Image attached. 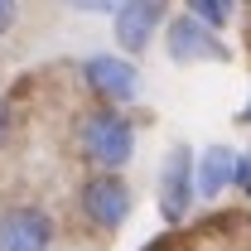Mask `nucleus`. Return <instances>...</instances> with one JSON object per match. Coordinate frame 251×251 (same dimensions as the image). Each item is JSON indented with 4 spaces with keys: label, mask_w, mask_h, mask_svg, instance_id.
Wrapping results in <instances>:
<instances>
[{
    "label": "nucleus",
    "mask_w": 251,
    "mask_h": 251,
    "mask_svg": "<svg viewBox=\"0 0 251 251\" xmlns=\"http://www.w3.org/2000/svg\"><path fill=\"white\" fill-rule=\"evenodd\" d=\"M73 10H87V15H116L121 0H68Z\"/></svg>",
    "instance_id": "obj_10"
},
{
    "label": "nucleus",
    "mask_w": 251,
    "mask_h": 251,
    "mask_svg": "<svg viewBox=\"0 0 251 251\" xmlns=\"http://www.w3.org/2000/svg\"><path fill=\"white\" fill-rule=\"evenodd\" d=\"M193 193H198V164L188 155V145H174L164 169H159V218L169 222H184L188 208H193Z\"/></svg>",
    "instance_id": "obj_4"
},
{
    "label": "nucleus",
    "mask_w": 251,
    "mask_h": 251,
    "mask_svg": "<svg viewBox=\"0 0 251 251\" xmlns=\"http://www.w3.org/2000/svg\"><path fill=\"white\" fill-rule=\"evenodd\" d=\"M77 208L97 232H116V227H126L135 198H130V184L121 179V169H97L77 193Z\"/></svg>",
    "instance_id": "obj_2"
},
{
    "label": "nucleus",
    "mask_w": 251,
    "mask_h": 251,
    "mask_svg": "<svg viewBox=\"0 0 251 251\" xmlns=\"http://www.w3.org/2000/svg\"><path fill=\"white\" fill-rule=\"evenodd\" d=\"M53 247V218L44 208H5L0 213V251H49Z\"/></svg>",
    "instance_id": "obj_7"
},
{
    "label": "nucleus",
    "mask_w": 251,
    "mask_h": 251,
    "mask_svg": "<svg viewBox=\"0 0 251 251\" xmlns=\"http://www.w3.org/2000/svg\"><path fill=\"white\" fill-rule=\"evenodd\" d=\"M237 188H242V193H251V155L237 159Z\"/></svg>",
    "instance_id": "obj_12"
},
{
    "label": "nucleus",
    "mask_w": 251,
    "mask_h": 251,
    "mask_svg": "<svg viewBox=\"0 0 251 251\" xmlns=\"http://www.w3.org/2000/svg\"><path fill=\"white\" fill-rule=\"evenodd\" d=\"M5 135H10V111H5V101H0V145H5Z\"/></svg>",
    "instance_id": "obj_13"
},
{
    "label": "nucleus",
    "mask_w": 251,
    "mask_h": 251,
    "mask_svg": "<svg viewBox=\"0 0 251 251\" xmlns=\"http://www.w3.org/2000/svg\"><path fill=\"white\" fill-rule=\"evenodd\" d=\"M237 150L232 145H213L208 155L198 159V193L203 198H218L222 188H237Z\"/></svg>",
    "instance_id": "obj_8"
},
{
    "label": "nucleus",
    "mask_w": 251,
    "mask_h": 251,
    "mask_svg": "<svg viewBox=\"0 0 251 251\" xmlns=\"http://www.w3.org/2000/svg\"><path fill=\"white\" fill-rule=\"evenodd\" d=\"M77 140H82V155L92 159L97 169H126L130 155H135V121L106 101L101 111H92L82 121Z\"/></svg>",
    "instance_id": "obj_1"
},
{
    "label": "nucleus",
    "mask_w": 251,
    "mask_h": 251,
    "mask_svg": "<svg viewBox=\"0 0 251 251\" xmlns=\"http://www.w3.org/2000/svg\"><path fill=\"white\" fill-rule=\"evenodd\" d=\"M164 15H169V0H121L116 15H111L121 53H145L150 39L159 34V25H164Z\"/></svg>",
    "instance_id": "obj_5"
},
{
    "label": "nucleus",
    "mask_w": 251,
    "mask_h": 251,
    "mask_svg": "<svg viewBox=\"0 0 251 251\" xmlns=\"http://www.w3.org/2000/svg\"><path fill=\"white\" fill-rule=\"evenodd\" d=\"M237 121H242V126H251V101L242 106V116H237Z\"/></svg>",
    "instance_id": "obj_14"
},
{
    "label": "nucleus",
    "mask_w": 251,
    "mask_h": 251,
    "mask_svg": "<svg viewBox=\"0 0 251 251\" xmlns=\"http://www.w3.org/2000/svg\"><path fill=\"white\" fill-rule=\"evenodd\" d=\"M188 10H193L198 20H208L213 29H227L232 15H237V0H188Z\"/></svg>",
    "instance_id": "obj_9"
},
{
    "label": "nucleus",
    "mask_w": 251,
    "mask_h": 251,
    "mask_svg": "<svg viewBox=\"0 0 251 251\" xmlns=\"http://www.w3.org/2000/svg\"><path fill=\"white\" fill-rule=\"evenodd\" d=\"M15 20H20V0H0V39L15 29Z\"/></svg>",
    "instance_id": "obj_11"
},
{
    "label": "nucleus",
    "mask_w": 251,
    "mask_h": 251,
    "mask_svg": "<svg viewBox=\"0 0 251 251\" xmlns=\"http://www.w3.org/2000/svg\"><path fill=\"white\" fill-rule=\"evenodd\" d=\"M164 49H169V58L179 63V68H193V63H227V44L218 39V29L208 25V20H198L193 10H184L179 20H169V29H164Z\"/></svg>",
    "instance_id": "obj_3"
},
{
    "label": "nucleus",
    "mask_w": 251,
    "mask_h": 251,
    "mask_svg": "<svg viewBox=\"0 0 251 251\" xmlns=\"http://www.w3.org/2000/svg\"><path fill=\"white\" fill-rule=\"evenodd\" d=\"M82 82L92 87V97L111 101V106H126L130 97L140 92V73L121 53H97V58H87L82 63Z\"/></svg>",
    "instance_id": "obj_6"
}]
</instances>
